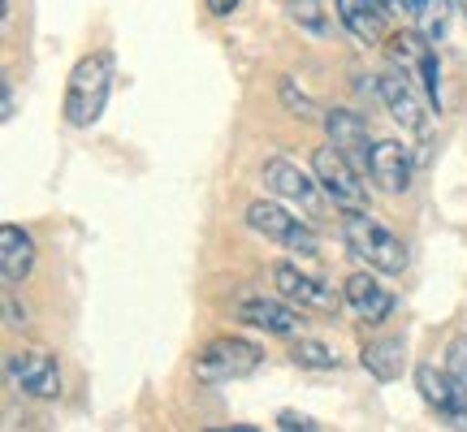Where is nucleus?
<instances>
[{"mask_svg": "<svg viewBox=\"0 0 467 432\" xmlns=\"http://www.w3.org/2000/svg\"><path fill=\"white\" fill-rule=\"evenodd\" d=\"M109 91H113V52H91L83 57L74 74H69V87H66V126L74 130H87L96 126L109 108Z\"/></svg>", "mask_w": 467, "mask_h": 432, "instance_id": "f257e3e1", "label": "nucleus"}, {"mask_svg": "<svg viewBox=\"0 0 467 432\" xmlns=\"http://www.w3.org/2000/svg\"><path fill=\"white\" fill-rule=\"evenodd\" d=\"M342 242H347V251L355 260H364L377 273H402L407 268V242H402L399 233L385 230L381 221H372L364 208H355L342 221Z\"/></svg>", "mask_w": 467, "mask_h": 432, "instance_id": "f03ea898", "label": "nucleus"}, {"mask_svg": "<svg viewBox=\"0 0 467 432\" xmlns=\"http://www.w3.org/2000/svg\"><path fill=\"white\" fill-rule=\"evenodd\" d=\"M265 364V350L247 337H217L195 355V381L200 385H230L243 376H255Z\"/></svg>", "mask_w": 467, "mask_h": 432, "instance_id": "7ed1b4c3", "label": "nucleus"}, {"mask_svg": "<svg viewBox=\"0 0 467 432\" xmlns=\"http://www.w3.org/2000/svg\"><path fill=\"white\" fill-rule=\"evenodd\" d=\"M312 173H317L320 190H325V195H329L337 208H347V212H355V208H368L364 173L350 165V160L334 148V143L317 148V156H312Z\"/></svg>", "mask_w": 467, "mask_h": 432, "instance_id": "20e7f679", "label": "nucleus"}, {"mask_svg": "<svg viewBox=\"0 0 467 432\" xmlns=\"http://www.w3.org/2000/svg\"><path fill=\"white\" fill-rule=\"evenodd\" d=\"M247 225H251L255 233H265L268 242H282L285 251H299V255H317V251H320L317 230H312L307 221H299L295 212L277 208V203L255 200V203L247 208Z\"/></svg>", "mask_w": 467, "mask_h": 432, "instance_id": "39448f33", "label": "nucleus"}, {"mask_svg": "<svg viewBox=\"0 0 467 432\" xmlns=\"http://www.w3.org/2000/svg\"><path fill=\"white\" fill-rule=\"evenodd\" d=\"M377 96H381V104L389 108V117L399 121L402 130L411 134H424L429 130V104L420 100V91L411 87V78L407 74H399V69H385V74H377Z\"/></svg>", "mask_w": 467, "mask_h": 432, "instance_id": "423d86ee", "label": "nucleus"}, {"mask_svg": "<svg viewBox=\"0 0 467 432\" xmlns=\"http://www.w3.org/2000/svg\"><path fill=\"white\" fill-rule=\"evenodd\" d=\"M325 134H329V143H334L342 156H347L350 165L359 169L368 178V165H372V130H368V121L359 113H350V108H325Z\"/></svg>", "mask_w": 467, "mask_h": 432, "instance_id": "0eeeda50", "label": "nucleus"}, {"mask_svg": "<svg viewBox=\"0 0 467 432\" xmlns=\"http://www.w3.org/2000/svg\"><path fill=\"white\" fill-rule=\"evenodd\" d=\"M273 285H277L282 299L299 303V307H312V312H325V316H337V307H342L334 285H325L320 277H307V273H299L295 264L273 268Z\"/></svg>", "mask_w": 467, "mask_h": 432, "instance_id": "6e6552de", "label": "nucleus"}, {"mask_svg": "<svg viewBox=\"0 0 467 432\" xmlns=\"http://www.w3.org/2000/svg\"><path fill=\"white\" fill-rule=\"evenodd\" d=\"M9 381L31 394V398H57L61 394V372H57V359L44 355V350H17L9 355Z\"/></svg>", "mask_w": 467, "mask_h": 432, "instance_id": "1a4fd4ad", "label": "nucleus"}, {"mask_svg": "<svg viewBox=\"0 0 467 432\" xmlns=\"http://www.w3.org/2000/svg\"><path fill=\"white\" fill-rule=\"evenodd\" d=\"M389 57L394 66H402V74H411L424 83L429 100L437 104V57H433V39H424L420 31H399L389 35Z\"/></svg>", "mask_w": 467, "mask_h": 432, "instance_id": "9d476101", "label": "nucleus"}, {"mask_svg": "<svg viewBox=\"0 0 467 432\" xmlns=\"http://www.w3.org/2000/svg\"><path fill=\"white\" fill-rule=\"evenodd\" d=\"M260 182L273 190V195H282V200L299 203L307 212H317L320 208V195H317V173H303L295 160H285V156H273L265 160V173H260Z\"/></svg>", "mask_w": 467, "mask_h": 432, "instance_id": "9b49d317", "label": "nucleus"}, {"mask_svg": "<svg viewBox=\"0 0 467 432\" xmlns=\"http://www.w3.org/2000/svg\"><path fill=\"white\" fill-rule=\"evenodd\" d=\"M416 389H420V398L429 402L437 416L451 419L454 428L467 424V398H463V389L454 385L451 372H437L433 364H420L416 367Z\"/></svg>", "mask_w": 467, "mask_h": 432, "instance_id": "f8f14e48", "label": "nucleus"}, {"mask_svg": "<svg viewBox=\"0 0 467 432\" xmlns=\"http://www.w3.org/2000/svg\"><path fill=\"white\" fill-rule=\"evenodd\" d=\"M238 320L251 324V329H265V333H282V337H295L303 333L299 312L290 307V299H265V294H247L238 299Z\"/></svg>", "mask_w": 467, "mask_h": 432, "instance_id": "ddd939ff", "label": "nucleus"}, {"mask_svg": "<svg viewBox=\"0 0 467 432\" xmlns=\"http://www.w3.org/2000/svg\"><path fill=\"white\" fill-rule=\"evenodd\" d=\"M368 178L381 186L385 195H402V190L411 186V151L402 148L399 139H377Z\"/></svg>", "mask_w": 467, "mask_h": 432, "instance_id": "4468645a", "label": "nucleus"}, {"mask_svg": "<svg viewBox=\"0 0 467 432\" xmlns=\"http://www.w3.org/2000/svg\"><path fill=\"white\" fill-rule=\"evenodd\" d=\"M342 299H347V307L364 320V324H381V320L394 312V294H389L372 273H355V277H347Z\"/></svg>", "mask_w": 467, "mask_h": 432, "instance_id": "2eb2a0df", "label": "nucleus"}, {"mask_svg": "<svg viewBox=\"0 0 467 432\" xmlns=\"http://www.w3.org/2000/svg\"><path fill=\"white\" fill-rule=\"evenodd\" d=\"M35 268V238L22 225H5L0 230V273L5 285H22Z\"/></svg>", "mask_w": 467, "mask_h": 432, "instance_id": "dca6fc26", "label": "nucleus"}, {"mask_svg": "<svg viewBox=\"0 0 467 432\" xmlns=\"http://www.w3.org/2000/svg\"><path fill=\"white\" fill-rule=\"evenodd\" d=\"M359 364H364V372L372 376V381H399L402 372H407V342L402 337H377V342H368L364 350H359Z\"/></svg>", "mask_w": 467, "mask_h": 432, "instance_id": "f3484780", "label": "nucleus"}, {"mask_svg": "<svg viewBox=\"0 0 467 432\" xmlns=\"http://www.w3.org/2000/svg\"><path fill=\"white\" fill-rule=\"evenodd\" d=\"M337 5V17H342V26H347L359 44H381L385 39V5L377 0H334Z\"/></svg>", "mask_w": 467, "mask_h": 432, "instance_id": "a211bd4d", "label": "nucleus"}, {"mask_svg": "<svg viewBox=\"0 0 467 432\" xmlns=\"http://www.w3.org/2000/svg\"><path fill=\"white\" fill-rule=\"evenodd\" d=\"M407 14L416 17V26L424 39H441L451 26V0H407Z\"/></svg>", "mask_w": 467, "mask_h": 432, "instance_id": "6ab92c4d", "label": "nucleus"}, {"mask_svg": "<svg viewBox=\"0 0 467 432\" xmlns=\"http://www.w3.org/2000/svg\"><path fill=\"white\" fill-rule=\"evenodd\" d=\"M285 17H290V26H299L307 35H329V14H325V5L320 0H285Z\"/></svg>", "mask_w": 467, "mask_h": 432, "instance_id": "aec40b11", "label": "nucleus"}, {"mask_svg": "<svg viewBox=\"0 0 467 432\" xmlns=\"http://www.w3.org/2000/svg\"><path fill=\"white\" fill-rule=\"evenodd\" d=\"M290 359L299 367H317V372H334L337 367V355L325 342H312V337H299L295 342V350H290Z\"/></svg>", "mask_w": 467, "mask_h": 432, "instance_id": "412c9836", "label": "nucleus"}, {"mask_svg": "<svg viewBox=\"0 0 467 432\" xmlns=\"http://www.w3.org/2000/svg\"><path fill=\"white\" fill-rule=\"evenodd\" d=\"M282 100H285V108H290L295 117H303V121H317V117H320L317 104L307 100L303 91H295V78H282Z\"/></svg>", "mask_w": 467, "mask_h": 432, "instance_id": "4be33fe9", "label": "nucleus"}, {"mask_svg": "<svg viewBox=\"0 0 467 432\" xmlns=\"http://www.w3.org/2000/svg\"><path fill=\"white\" fill-rule=\"evenodd\" d=\"M446 372L454 376V385L463 389V398H467V337H454L451 350H446Z\"/></svg>", "mask_w": 467, "mask_h": 432, "instance_id": "5701e85b", "label": "nucleus"}, {"mask_svg": "<svg viewBox=\"0 0 467 432\" xmlns=\"http://www.w3.org/2000/svg\"><path fill=\"white\" fill-rule=\"evenodd\" d=\"M277 428H285V432H320V424L317 419H307V416H299V411H282V416H277Z\"/></svg>", "mask_w": 467, "mask_h": 432, "instance_id": "b1692460", "label": "nucleus"}, {"mask_svg": "<svg viewBox=\"0 0 467 432\" xmlns=\"http://www.w3.org/2000/svg\"><path fill=\"white\" fill-rule=\"evenodd\" d=\"M5 324H9V329H22V324H26V312H17L14 294H5Z\"/></svg>", "mask_w": 467, "mask_h": 432, "instance_id": "393cba45", "label": "nucleus"}, {"mask_svg": "<svg viewBox=\"0 0 467 432\" xmlns=\"http://www.w3.org/2000/svg\"><path fill=\"white\" fill-rule=\"evenodd\" d=\"M203 5H208V14L225 17V14H234V9H238V5H243V0H203Z\"/></svg>", "mask_w": 467, "mask_h": 432, "instance_id": "a878e982", "label": "nucleus"}, {"mask_svg": "<svg viewBox=\"0 0 467 432\" xmlns=\"http://www.w3.org/2000/svg\"><path fill=\"white\" fill-rule=\"evenodd\" d=\"M14 113H17V104H14V83H9V78H5V121H14Z\"/></svg>", "mask_w": 467, "mask_h": 432, "instance_id": "bb28decb", "label": "nucleus"}, {"mask_svg": "<svg viewBox=\"0 0 467 432\" xmlns=\"http://www.w3.org/2000/svg\"><path fill=\"white\" fill-rule=\"evenodd\" d=\"M377 5H385L389 14H402V9H407V0H377Z\"/></svg>", "mask_w": 467, "mask_h": 432, "instance_id": "cd10ccee", "label": "nucleus"}, {"mask_svg": "<svg viewBox=\"0 0 467 432\" xmlns=\"http://www.w3.org/2000/svg\"><path fill=\"white\" fill-rule=\"evenodd\" d=\"M454 5H459V14H463V17H467V0H454Z\"/></svg>", "mask_w": 467, "mask_h": 432, "instance_id": "c85d7f7f", "label": "nucleus"}]
</instances>
